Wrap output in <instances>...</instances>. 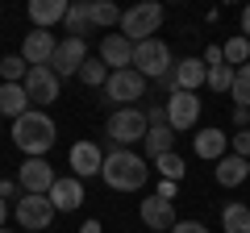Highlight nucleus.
Wrapping results in <instances>:
<instances>
[{
  "instance_id": "nucleus-37",
  "label": "nucleus",
  "mask_w": 250,
  "mask_h": 233,
  "mask_svg": "<svg viewBox=\"0 0 250 233\" xmlns=\"http://www.w3.org/2000/svg\"><path fill=\"white\" fill-rule=\"evenodd\" d=\"M175 192H179V183H171V179H159V192H154V196H163V200H175Z\"/></svg>"
},
{
  "instance_id": "nucleus-10",
  "label": "nucleus",
  "mask_w": 250,
  "mask_h": 233,
  "mask_svg": "<svg viewBox=\"0 0 250 233\" xmlns=\"http://www.w3.org/2000/svg\"><path fill=\"white\" fill-rule=\"evenodd\" d=\"M83 63H88V42H83V38H62L59 50H54V58H50V71L59 75V79H67V75H80Z\"/></svg>"
},
{
  "instance_id": "nucleus-23",
  "label": "nucleus",
  "mask_w": 250,
  "mask_h": 233,
  "mask_svg": "<svg viewBox=\"0 0 250 233\" xmlns=\"http://www.w3.org/2000/svg\"><path fill=\"white\" fill-rule=\"evenodd\" d=\"M62 25H67V38H88V34H92V9H88V0H75V4H67V17H62Z\"/></svg>"
},
{
  "instance_id": "nucleus-24",
  "label": "nucleus",
  "mask_w": 250,
  "mask_h": 233,
  "mask_svg": "<svg viewBox=\"0 0 250 233\" xmlns=\"http://www.w3.org/2000/svg\"><path fill=\"white\" fill-rule=\"evenodd\" d=\"M221 229L225 233H250V204L233 200V204L221 208Z\"/></svg>"
},
{
  "instance_id": "nucleus-14",
  "label": "nucleus",
  "mask_w": 250,
  "mask_h": 233,
  "mask_svg": "<svg viewBox=\"0 0 250 233\" xmlns=\"http://www.w3.org/2000/svg\"><path fill=\"white\" fill-rule=\"evenodd\" d=\"M67 162H71L75 179H92V175H100V167H104V150H100L96 142H75L71 154H67Z\"/></svg>"
},
{
  "instance_id": "nucleus-12",
  "label": "nucleus",
  "mask_w": 250,
  "mask_h": 233,
  "mask_svg": "<svg viewBox=\"0 0 250 233\" xmlns=\"http://www.w3.org/2000/svg\"><path fill=\"white\" fill-rule=\"evenodd\" d=\"M138 216H142V225L150 233H171L175 229V204H171V200H163V196H146L142 204H138Z\"/></svg>"
},
{
  "instance_id": "nucleus-40",
  "label": "nucleus",
  "mask_w": 250,
  "mask_h": 233,
  "mask_svg": "<svg viewBox=\"0 0 250 233\" xmlns=\"http://www.w3.org/2000/svg\"><path fill=\"white\" fill-rule=\"evenodd\" d=\"M80 233H104V229H100V221L92 216V221H83V225H80Z\"/></svg>"
},
{
  "instance_id": "nucleus-11",
  "label": "nucleus",
  "mask_w": 250,
  "mask_h": 233,
  "mask_svg": "<svg viewBox=\"0 0 250 233\" xmlns=\"http://www.w3.org/2000/svg\"><path fill=\"white\" fill-rule=\"evenodd\" d=\"M54 167L46 158H25L21 162V171H17V183H21V192H29V196H46V192L54 188Z\"/></svg>"
},
{
  "instance_id": "nucleus-13",
  "label": "nucleus",
  "mask_w": 250,
  "mask_h": 233,
  "mask_svg": "<svg viewBox=\"0 0 250 233\" xmlns=\"http://www.w3.org/2000/svg\"><path fill=\"white\" fill-rule=\"evenodd\" d=\"M54 50H59V38H54L50 29H29L25 42H21V58H25V67H50Z\"/></svg>"
},
{
  "instance_id": "nucleus-21",
  "label": "nucleus",
  "mask_w": 250,
  "mask_h": 233,
  "mask_svg": "<svg viewBox=\"0 0 250 233\" xmlns=\"http://www.w3.org/2000/svg\"><path fill=\"white\" fill-rule=\"evenodd\" d=\"M175 129H171V125H154V129H146V137H142V150H146V158H159V154H171V150H175Z\"/></svg>"
},
{
  "instance_id": "nucleus-1",
  "label": "nucleus",
  "mask_w": 250,
  "mask_h": 233,
  "mask_svg": "<svg viewBox=\"0 0 250 233\" xmlns=\"http://www.w3.org/2000/svg\"><path fill=\"white\" fill-rule=\"evenodd\" d=\"M100 179L113 192H142L146 179H150V162L134 150H108L104 167H100Z\"/></svg>"
},
{
  "instance_id": "nucleus-16",
  "label": "nucleus",
  "mask_w": 250,
  "mask_h": 233,
  "mask_svg": "<svg viewBox=\"0 0 250 233\" xmlns=\"http://www.w3.org/2000/svg\"><path fill=\"white\" fill-rule=\"evenodd\" d=\"M46 200L54 204V213H75V208L83 204V183L75 179V175H62V179H54V188L46 192Z\"/></svg>"
},
{
  "instance_id": "nucleus-2",
  "label": "nucleus",
  "mask_w": 250,
  "mask_h": 233,
  "mask_svg": "<svg viewBox=\"0 0 250 233\" xmlns=\"http://www.w3.org/2000/svg\"><path fill=\"white\" fill-rule=\"evenodd\" d=\"M54 137H59V125H54L50 113H42V108H29L25 116L13 121V142H17V150L25 158H42L54 146Z\"/></svg>"
},
{
  "instance_id": "nucleus-32",
  "label": "nucleus",
  "mask_w": 250,
  "mask_h": 233,
  "mask_svg": "<svg viewBox=\"0 0 250 233\" xmlns=\"http://www.w3.org/2000/svg\"><path fill=\"white\" fill-rule=\"evenodd\" d=\"M229 154H238V158L250 162V129H238V134L229 137Z\"/></svg>"
},
{
  "instance_id": "nucleus-28",
  "label": "nucleus",
  "mask_w": 250,
  "mask_h": 233,
  "mask_svg": "<svg viewBox=\"0 0 250 233\" xmlns=\"http://www.w3.org/2000/svg\"><path fill=\"white\" fill-rule=\"evenodd\" d=\"M154 167H159V175H163V179L179 183V179H184V171H188V162L179 158L175 150H171V154H159V158H154Z\"/></svg>"
},
{
  "instance_id": "nucleus-43",
  "label": "nucleus",
  "mask_w": 250,
  "mask_h": 233,
  "mask_svg": "<svg viewBox=\"0 0 250 233\" xmlns=\"http://www.w3.org/2000/svg\"><path fill=\"white\" fill-rule=\"evenodd\" d=\"M246 129H250V125H246Z\"/></svg>"
},
{
  "instance_id": "nucleus-22",
  "label": "nucleus",
  "mask_w": 250,
  "mask_h": 233,
  "mask_svg": "<svg viewBox=\"0 0 250 233\" xmlns=\"http://www.w3.org/2000/svg\"><path fill=\"white\" fill-rule=\"evenodd\" d=\"M0 113L13 116V121L29 113V96H25V88H21V83H0Z\"/></svg>"
},
{
  "instance_id": "nucleus-41",
  "label": "nucleus",
  "mask_w": 250,
  "mask_h": 233,
  "mask_svg": "<svg viewBox=\"0 0 250 233\" xmlns=\"http://www.w3.org/2000/svg\"><path fill=\"white\" fill-rule=\"evenodd\" d=\"M4 221H9V200H0V229H4Z\"/></svg>"
},
{
  "instance_id": "nucleus-4",
  "label": "nucleus",
  "mask_w": 250,
  "mask_h": 233,
  "mask_svg": "<svg viewBox=\"0 0 250 233\" xmlns=\"http://www.w3.org/2000/svg\"><path fill=\"white\" fill-rule=\"evenodd\" d=\"M146 116H142V108H113L108 113V125H104V134H108V142L117 146V150H129L134 142H142L146 137Z\"/></svg>"
},
{
  "instance_id": "nucleus-6",
  "label": "nucleus",
  "mask_w": 250,
  "mask_h": 233,
  "mask_svg": "<svg viewBox=\"0 0 250 233\" xmlns=\"http://www.w3.org/2000/svg\"><path fill=\"white\" fill-rule=\"evenodd\" d=\"M104 104L113 108H134V100L146 96V79L134 71V67H125V71H108V83L104 88Z\"/></svg>"
},
{
  "instance_id": "nucleus-9",
  "label": "nucleus",
  "mask_w": 250,
  "mask_h": 233,
  "mask_svg": "<svg viewBox=\"0 0 250 233\" xmlns=\"http://www.w3.org/2000/svg\"><path fill=\"white\" fill-rule=\"evenodd\" d=\"M25 96H29V104H54L59 100V88H62V79L50 71V67H29L25 71Z\"/></svg>"
},
{
  "instance_id": "nucleus-15",
  "label": "nucleus",
  "mask_w": 250,
  "mask_h": 233,
  "mask_svg": "<svg viewBox=\"0 0 250 233\" xmlns=\"http://www.w3.org/2000/svg\"><path fill=\"white\" fill-rule=\"evenodd\" d=\"M96 58L108 67V71H125V67H134V42H129V38H121V34H104Z\"/></svg>"
},
{
  "instance_id": "nucleus-34",
  "label": "nucleus",
  "mask_w": 250,
  "mask_h": 233,
  "mask_svg": "<svg viewBox=\"0 0 250 233\" xmlns=\"http://www.w3.org/2000/svg\"><path fill=\"white\" fill-rule=\"evenodd\" d=\"M0 200H21V183L17 179H0Z\"/></svg>"
},
{
  "instance_id": "nucleus-7",
  "label": "nucleus",
  "mask_w": 250,
  "mask_h": 233,
  "mask_svg": "<svg viewBox=\"0 0 250 233\" xmlns=\"http://www.w3.org/2000/svg\"><path fill=\"white\" fill-rule=\"evenodd\" d=\"M13 216H17V225H21V229L42 233L46 225L54 221V204H50L46 196H29V192H21V200L13 204Z\"/></svg>"
},
{
  "instance_id": "nucleus-38",
  "label": "nucleus",
  "mask_w": 250,
  "mask_h": 233,
  "mask_svg": "<svg viewBox=\"0 0 250 233\" xmlns=\"http://www.w3.org/2000/svg\"><path fill=\"white\" fill-rule=\"evenodd\" d=\"M233 125H238V129H246V125H250V108L233 104Z\"/></svg>"
},
{
  "instance_id": "nucleus-33",
  "label": "nucleus",
  "mask_w": 250,
  "mask_h": 233,
  "mask_svg": "<svg viewBox=\"0 0 250 233\" xmlns=\"http://www.w3.org/2000/svg\"><path fill=\"white\" fill-rule=\"evenodd\" d=\"M142 116H146V125H167V104H146L142 108Z\"/></svg>"
},
{
  "instance_id": "nucleus-26",
  "label": "nucleus",
  "mask_w": 250,
  "mask_h": 233,
  "mask_svg": "<svg viewBox=\"0 0 250 233\" xmlns=\"http://www.w3.org/2000/svg\"><path fill=\"white\" fill-rule=\"evenodd\" d=\"M75 79H80L83 88H104V83H108V67L100 63V58H88V63L80 67V75H75Z\"/></svg>"
},
{
  "instance_id": "nucleus-31",
  "label": "nucleus",
  "mask_w": 250,
  "mask_h": 233,
  "mask_svg": "<svg viewBox=\"0 0 250 233\" xmlns=\"http://www.w3.org/2000/svg\"><path fill=\"white\" fill-rule=\"evenodd\" d=\"M205 83H208L213 92H221V96H225V92L233 88V67H225V63H221V67H208V79H205Z\"/></svg>"
},
{
  "instance_id": "nucleus-19",
  "label": "nucleus",
  "mask_w": 250,
  "mask_h": 233,
  "mask_svg": "<svg viewBox=\"0 0 250 233\" xmlns=\"http://www.w3.org/2000/svg\"><path fill=\"white\" fill-rule=\"evenodd\" d=\"M213 179L221 183V188H238V183H246V179H250V162H246V158H238V154H225V158H217Z\"/></svg>"
},
{
  "instance_id": "nucleus-36",
  "label": "nucleus",
  "mask_w": 250,
  "mask_h": 233,
  "mask_svg": "<svg viewBox=\"0 0 250 233\" xmlns=\"http://www.w3.org/2000/svg\"><path fill=\"white\" fill-rule=\"evenodd\" d=\"M221 63H225L221 46H208V50H205V67H221Z\"/></svg>"
},
{
  "instance_id": "nucleus-35",
  "label": "nucleus",
  "mask_w": 250,
  "mask_h": 233,
  "mask_svg": "<svg viewBox=\"0 0 250 233\" xmlns=\"http://www.w3.org/2000/svg\"><path fill=\"white\" fill-rule=\"evenodd\" d=\"M171 233H208V225L205 221H175V229Z\"/></svg>"
},
{
  "instance_id": "nucleus-20",
  "label": "nucleus",
  "mask_w": 250,
  "mask_h": 233,
  "mask_svg": "<svg viewBox=\"0 0 250 233\" xmlns=\"http://www.w3.org/2000/svg\"><path fill=\"white\" fill-rule=\"evenodd\" d=\"M205 79H208L205 58H184V63H175V88H179V92H196V88H205Z\"/></svg>"
},
{
  "instance_id": "nucleus-17",
  "label": "nucleus",
  "mask_w": 250,
  "mask_h": 233,
  "mask_svg": "<svg viewBox=\"0 0 250 233\" xmlns=\"http://www.w3.org/2000/svg\"><path fill=\"white\" fill-rule=\"evenodd\" d=\"M192 150H196V158L217 162V158L229 154V134H225V129H200V134L192 137Z\"/></svg>"
},
{
  "instance_id": "nucleus-42",
  "label": "nucleus",
  "mask_w": 250,
  "mask_h": 233,
  "mask_svg": "<svg viewBox=\"0 0 250 233\" xmlns=\"http://www.w3.org/2000/svg\"><path fill=\"white\" fill-rule=\"evenodd\" d=\"M0 233H9V229H0Z\"/></svg>"
},
{
  "instance_id": "nucleus-29",
  "label": "nucleus",
  "mask_w": 250,
  "mask_h": 233,
  "mask_svg": "<svg viewBox=\"0 0 250 233\" xmlns=\"http://www.w3.org/2000/svg\"><path fill=\"white\" fill-rule=\"evenodd\" d=\"M229 96H233V104L250 108V63H246V67H233V88H229Z\"/></svg>"
},
{
  "instance_id": "nucleus-5",
  "label": "nucleus",
  "mask_w": 250,
  "mask_h": 233,
  "mask_svg": "<svg viewBox=\"0 0 250 233\" xmlns=\"http://www.w3.org/2000/svg\"><path fill=\"white\" fill-rule=\"evenodd\" d=\"M171 67H175V58H171V46L163 42V38H150V42L134 46V71L142 75V79H163Z\"/></svg>"
},
{
  "instance_id": "nucleus-30",
  "label": "nucleus",
  "mask_w": 250,
  "mask_h": 233,
  "mask_svg": "<svg viewBox=\"0 0 250 233\" xmlns=\"http://www.w3.org/2000/svg\"><path fill=\"white\" fill-rule=\"evenodd\" d=\"M25 58H21V54H4V58H0V75H4V83H25Z\"/></svg>"
},
{
  "instance_id": "nucleus-25",
  "label": "nucleus",
  "mask_w": 250,
  "mask_h": 233,
  "mask_svg": "<svg viewBox=\"0 0 250 233\" xmlns=\"http://www.w3.org/2000/svg\"><path fill=\"white\" fill-rule=\"evenodd\" d=\"M221 54H225V67H246L250 63V42L238 34L229 42H221Z\"/></svg>"
},
{
  "instance_id": "nucleus-18",
  "label": "nucleus",
  "mask_w": 250,
  "mask_h": 233,
  "mask_svg": "<svg viewBox=\"0 0 250 233\" xmlns=\"http://www.w3.org/2000/svg\"><path fill=\"white\" fill-rule=\"evenodd\" d=\"M67 4L71 0H29V21H34V29H50V25H59L62 17H67Z\"/></svg>"
},
{
  "instance_id": "nucleus-39",
  "label": "nucleus",
  "mask_w": 250,
  "mask_h": 233,
  "mask_svg": "<svg viewBox=\"0 0 250 233\" xmlns=\"http://www.w3.org/2000/svg\"><path fill=\"white\" fill-rule=\"evenodd\" d=\"M242 38H246V42H250V4H246V9H242Z\"/></svg>"
},
{
  "instance_id": "nucleus-27",
  "label": "nucleus",
  "mask_w": 250,
  "mask_h": 233,
  "mask_svg": "<svg viewBox=\"0 0 250 233\" xmlns=\"http://www.w3.org/2000/svg\"><path fill=\"white\" fill-rule=\"evenodd\" d=\"M88 9H92V25H100V29L121 25V9H117V4H108V0H96V4L88 0Z\"/></svg>"
},
{
  "instance_id": "nucleus-8",
  "label": "nucleus",
  "mask_w": 250,
  "mask_h": 233,
  "mask_svg": "<svg viewBox=\"0 0 250 233\" xmlns=\"http://www.w3.org/2000/svg\"><path fill=\"white\" fill-rule=\"evenodd\" d=\"M196 121H200V96L196 92H175V96H167V125L175 134H188Z\"/></svg>"
},
{
  "instance_id": "nucleus-3",
  "label": "nucleus",
  "mask_w": 250,
  "mask_h": 233,
  "mask_svg": "<svg viewBox=\"0 0 250 233\" xmlns=\"http://www.w3.org/2000/svg\"><path fill=\"white\" fill-rule=\"evenodd\" d=\"M163 25V4H154V0H142V4H134V9L121 13V25H117V34L129 38V42H150L154 34H159Z\"/></svg>"
}]
</instances>
